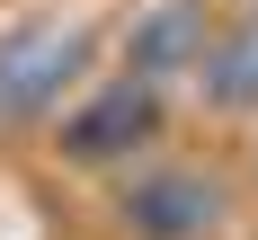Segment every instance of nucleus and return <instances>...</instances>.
Wrapping results in <instances>:
<instances>
[{
    "label": "nucleus",
    "instance_id": "f257e3e1",
    "mask_svg": "<svg viewBox=\"0 0 258 240\" xmlns=\"http://www.w3.org/2000/svg\"><path fill=\"white\" fill-rule=\"evenodd\" d=\"M98 27L89 18H9L0 27V133H36L89 89Z\"/></svg>",
    "mask_w": 258,
    "mask_h": 240
},
{
    "label": "nucleus",
    "instance_id": "f03ea898",
    "mask_svg": "<svg viewBox=\"0 0 258 240\" xmlns=\"http://www.w3.org/2000/svg\"><path fill=\"white\" fill-rule=\"evenodd\" d=\"M107 213H116V240H223L232 178L205 160H134Z\"/></svg>",
    "mask_w": 258,
    "mask_h": 240
},
{
    "label": "nucleus",
    "instance_id": "7ed1b4c3",
    "mask_svg": "<svg viewBox=\"0 0 258 240\" xmlns=\"http://www.w3.org/2000/svg\"><path fill=\"white\" fill-rule=\"evenodd\" d=\"M160 133H169V89L116 71V80H89L53 116V151L72 160V169H134Z\"/></svg>",
    "mask_w": 258,
    "mask_h": 240
},
{
    "label": "nucleus",
    "instance_id": "20e7f679",
    "mask_svg": "<svg viewBox=\"0 0 258 240\" xmlns=\"http://www.w3.org/2000/svg\"><path fill=\"white\" fill-rule=\"evenodd\" d=\"M214 27H223L214 0H143L134 27H125V71L152 80V89H196Z\"/></svg>",
    "mask_w": 258,
    "mask_h": 240
},
{
    "label": "nucleus",
    "instance_id": "39448f33",
    "mask_svg": "<svg viewBox=\"0 0 258 240\" xmlns=\"http://www.w3.org/2000/svg\"><path fill=\"white\" fill-rule=\"evenodd\" d=\"M196 98L214 116H258V0H240L232 18L214 27L205 71H196Z\"/></svg>",
    "mask_w": 258,
    "mask_h": 240
}]
</instances>
